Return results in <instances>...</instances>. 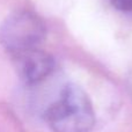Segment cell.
<instances>
[{
  "mask_svg": "<svg viewBox=\"0 0 132 132\" xmlns=\"http://www.w3.org/2000/svg\"><path fill=\"white\" fill-rule=\"evenodd\" d=\"M43 119L52 132H90L96 123L90 98L75 84L63 87L57 98L45 108Z\"/></svg>",
  "mask_w": 132,
  "mask_h": 132,
  "instance_id": "cell-1",
  "label": "cell"
},
{
  "mask_svg": "<svg viewBox=\"0 0 132 132\" xmlns=\"http://www.w3.org/2000/svg\"><path fill=\"white\" fill-rule=\"evenodd\" d=\"M46 36V26L39 15L28 9L9 14L0 26V44L9 56L39 48Z\"/></svg>",
  "mask_w": 132,
  "mask_h": 132,
  "instance_id": "cell-2",
  "label": "cell"
},
{
  "mask_svg": "<svg viewBox=\"0 0 132 132\" xmlns=\"http://www.w3.org/2000/svg\"><path fill=\"white\" fill-rule=\"evenodd\" d=\"M20 79L29 86L46 80L55 70V59L39 48L9 56Z\"/></svg>",
  "mask_w": 132,
  "mask_h": 132,
  "instance_id": "cell-3",
  "label": "cell"
},
{
  "mask_svg": "<svg viewBox=\"0 0 132 132\" xmlns=\"http://www.w3.org/2000/svg\"><path fill=\"white\" fill-rule=\"evenodd\" d=\"M125 89L128 95L130 96V98L132 100V68L129 71L128 75L125 78Z\"/></svg>",
  "mask_w": 132,
  "mask_h": 132,
  "instance_id": "cell-4",
  "label": "cell"
}]
</instances>
